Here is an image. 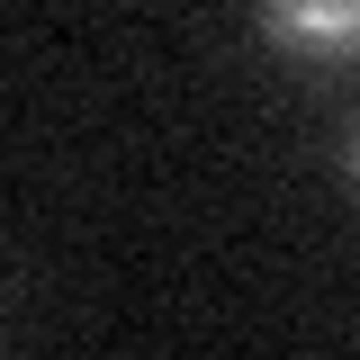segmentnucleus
Instances as JSON below:
<instances>
[{
    "mask_svg": "<svg viewBox=\"0 0 360 360\" xmlns=\"http://www.w3.org/2000/svg\"><path fill=\"white\" fill-rule=\"evenodd\" d=\"M342 162H352V180H360V127H352V144H342Z\"/></svg>",
    "mask_w": 360,
    "mask_h": 360,
    "instance_id": "2",
    "label": "nucleus"
},
{
    "mask_svg": "<svg viewBox=\"0 0 360 360\" xmlns=\"http://www.w3.org/2000/svg\"><path fill=\"white\" fill-rule=\"evenodd\" d=\"M252 18L307 63H360V0H252Z\"/></svg>",
    "mask_w": 360,
    "mask_h": 360,
    "instance_id": "1",
    "label": "nucleus"
}]
</instances>
